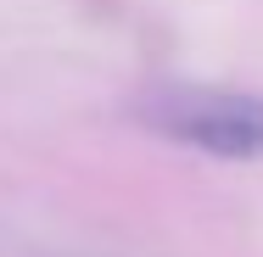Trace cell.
<instances>
[{
    "label": "cell",
    "mask_w": 263,
    "mask_h": 257,
    "mask_svg": "<svg viewBox=\"0 0 263 257\" xmlns=\"http://www.w3.org/2000/svg\"><path fill=\"white\" fill-rule=\"evenodd\" d=\"M140 123L168 134L174 146L258 162L263 156V95L235 84H152L140 95Z\"/></svg>",
    "instance_id": "6da1fadb"
}]
</instances>
